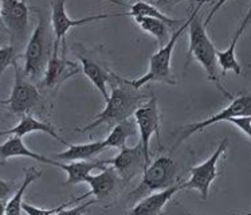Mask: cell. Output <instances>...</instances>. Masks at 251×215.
Listing matches in <instances>:
<instances>
[{
    "label": "cell",
    "mask_w": 251,
    "mask_h": 215,
    "mask_svg": "<svg viewBox=\"0 0 251 215\" xmlns=\"http://www.w3.org/2000/svg\"><path fill=\"white\" fill-rule=\"evenodd\" d=\"M18 56L15 54V47L14 46H5L0 47V78L1 74L8 69L10 65H14Z\"/></svg>",
    "instance_id": "obj_27"
},
{
    "label": "cell",
    "mask_w": 251,
    "mask_h": 215,
    "mask_svg": "<svg viewBox=\"0 0 251 215\" xmlns=\"http://www.w3.org/2000/svg\"><path fill=\"white\" fill-rule=\"evenodd\" d=\"M251 112V97L250 96H241V97L234 98L230 103L228 107H226L223 110L219 113H216L211 117L201 120L199 123L191 124L188 127H184L181 129V134H180L179 140L176 145H179L180 143H183L185 138H188L192 134H198L200 131H203L207 127H210L212 124L221 123V121H228L232 117H243V116H250Z\"/></svg>",
    "instance_id": "obj_10"
},
{
    "label": "cell",
    "mask_w": 251,
    "mask_h": 215,
    "mask_svg": "<svg viewBox=\"0 0 251 215\" xmlns=\"http://www.w3.org/2000/svg\"><path fill=\"white\" fill-rule=\"evenodd\" d=\"M121 180L118 178L117 172L110 167H105V168L101 169V174L98 175H89L86 179H85V183L90 186V191L87 194L79 196L81 200L86 199L87 196H96V199L101 200L105 199L106 196L112 195L116 188H117L118 183Z\"/></svg>",
    "instance_id": "obj_14"
},
{
    "label": "cell",
    "mask_w": 251,
    "mask_h": 215,
    "mask_svg": "<svg viewBox=\"0 0 251 215\" xmlns=\"http://www.w3.org/2000/svg\"><path fill=\"white\" fill-rule=\"evenodd\" d=\"M42 175L41 171H38L34 167L25 169V180L22 186L18 188L15 195L11 198L7 205H5V211L4 215H21L22 214V205H23V195L26 194L27 188L30 187L32 182H35L39 176Z\"/></svg>",
    "instance_id": "obj_24"
},
{
    "label": "cell",
    "mask_w": 251,
    "mask_h": 215,
    "mask_svg": "<svg viewBox=\"0 0 251 215\" xmlns=\"http://www.w3.org/2000/svg\"><path fill=\"white\" fill-rule=\"evenodd\" d=\"M225 3H218L215 5V8L211 11L208 19L203 23L201 18L199 16L200 8L204 5V3L201 1L198 4L196 8L191 12L190 15V23H188V34H190V47H188V52H187V61H185V67L187 63L191 61V58L194 56L196 61L199 62L200 65L203 66V69L207 73V77L211 82L215 83V86L221 90L225 96L231 98L230 93L226 90L225 87L222 86L221 82V76H219V66H218V62H216V53L218 50L214 46V43L211 42L210 36L207 34V27L210 25L211 18L214 16L218 8H221V5Z\"/></svg>",
    "instance_id": "obj_1"
},
{
    "label": "cell",
    "mask_w": 251,
    "mask_h": 215,
    "mask_svg": "<svg viewBox=\"0 0 251 215\" xmlns=\"http://www.w3.org/2000/svg\"><path fill=\"white\" fill-rule=\"evenodd\" d=\"M46 27L45 18H39V23L32 31L26 50H25V69L23 74L28 76L31 80H38L43 77L46 70L47 63L51 56V45L50 36Z\"/></svg>",
    "instance_id": "obj_5"
},
{
    "label": "cell",
    "mask_w": 251,
    "mask_h": 215,
    "mask_svg": "<svg viewBox=\"0 0 251 215\" xmlns=\"http://www.w3.org/2000/svg\"><path fill=\"white\" fill-rule=\"evenodd\" d=\"M143 93L137 89L129 86L126 80L117 77V83H114L112 89V94L106 100V107L103 108L101 113H98L92 123L86 125L85 128L78 129V132H90L93 129L100 127L101 124L116 125L124 120H128L133 116L137 108L144 104Z\"/></svg>",
    "instance_id": "obj_2"
},
{
    "label": "cell",
    "mask_w": 251,
    "mask_h": 215,
    "mask_svg": "<svg viewBox=\"0 0 251 215\" xmlns=\"http://www.w3.org/2000/svg\"><path fill=\"white\" fill-rule=\"evenodd\" d=\"M32 132H43V134H50L51 137L58 140L59 143L65 144V145H69L67 141H65L59 134H56L55 128L52 127L51 124L43 123V121L38 120V118H35L34 116H31V114H25V116H22L21 121H19L18 125H15L14 128L8 129V131L1 132L0 136H7V134H11V136L23 137V136L32 134Z\"/></svg>",
    "instance_id": "obj_18"
},
{
    "label": "cell",
    "mask_w": 251,
    "mask_h": 215,
    "mask_svg": "<svg viewBox=\"0 0 251 215\" xmlns=\"http://www.w3.org/2000/svg\"><path fill=\"white\" fill-rule=\"evenodd\" d=\"M0 31H5L4 25H3V21H1V14H0Z\"/></svg>",
    "instance_id": "obj_32"
},
{
    "label": "cell",
    "mask_w": 251,
    "mask_h": 215,
    "mask_svg": "<svg viewBox=\"0 0 251 215\" xmlns=\"http://www.w3.org/2000/svg\"><path fill=\"white\" fill-rule=\"evenodd\" d=\"M15 67V82L7 100H0V104L8 105L10 110L15 114H28L39 103V92L30 81L25 78V74L19 69L18 59L14 63Z\"/></svg>",
    "instance_id": "obj_6"
},
{
    "label": "cell",
    "mask_w": 251,
    "mask_h": 215,
    "mask_svg": "<svg viewBox=\"0 0 251 215\" xmlns=\"http://www.w3.org/2000/svg\"><path fill=\"white\" fill-rule=\"evenodd\" d=\"M5 200H0V215H4V211H5Z\"/></svg>",
    "instance_id": "obj_31"
},
{
    "label": "cell",
    "mask_w": 251,
    "mask_h": 215,
    "mask_svg": "<svg viewBox=\"0 0 251 215\" xmlns=\"http://www.w3.org/2000/svg\"><path fill=\"white\" fill-rule=\"evenodd\" d=\"M30 158L36 161H41V163H47L51 164L54 167H58V161H54L51 159H47L42 155H38L35 152H32L30 149L27 148L22 137L18 136H11L7 141L3 144H0V163H4L11 158Z\"/></svg>",
    "instance_id": "obj_19"
},
{
    "label": "cell",
    "mask_w": 251,
    "mask_h": 215,
    "mask_svg": "<svg viewBox=\"0 0 251 215\" xmlns=\"http://www.w3.org/2000/svg\"><path fill=\"white\" fill-rule=\"evenodd\" d=\"M94 203H96L94 199L87 200V202H85L82 205H78L75 207H73V209H63V210H61L59 213H56L54 215H83L87 211V209L92 205H94Z\"/></svg>",
    "instance_id": "obj_29"
},
{
    "label": "cell",
    "mask_w": 251,
    "mask_h": 215,
    "mask_svg": "<svg viewBox=\"0 0 251 215\" xmlns=\"http://www.w3.org/2000/svg\"><path fill=\"white\" fill-rule=\"evenodd\" d=\"M105 160H92V161H70V163H59L58 168L63 169L67 174L66 186H75L85 183V179L94 169L105 168Z\"/></svg>",
    "instance_id": "obj_20"
},
{
    "label": "cell",
    "mask_w": 251,
    "mask_h": 215,
    "mask_svg": "<svg viewBox=\"0 0 251 215\" xmlns=\"http://www.w3.org/2000/svg\"><path fill=\"white\" fill-rule=\"evenodd\" d=\"M77 56L79 62H81V69L85 73V76L94 83V86L97 87L100 93L102 94L103 100L106 101L109 97L106 86H108V83H112L113 81H116L117 76L106 70L96 59H93L92 56L85 55L83 53H78Z\"/></svg>",
    "instance_id": "obj_15"
},
{
    "label": "cell",
    "mask_w": 251,
    "mask_h": 215,
    "mask_svg": "<svg viewBox=\"0 0 251 215\" xmlns=\"http://www.w3.org/2000/svg\"><path fill=\"white\" fill-rule=\"evenodd\" d=\"M14 189V183L12 182H5L0 179V200H4L8 198Z\"/></svg>",
    "instance_id": "obj_30"
},
{
    "label": "cell",
    "mask_w": 251,
    "mask_h": 215,
    "mask_svg": "<svg viewBox=\"0 0 251 215\" xmlns=\"http://www.w3.org/2000/svg\"><path fill=\"white\" fill-rule=\"evenodd\" d=\"M228 123L234 124L236 128L241 129L242 132L246 134L247 138H250V136H251V131H250L251 118H250V116H243V117H232L228 120Z\"/></svg>",
    "instance_id": "obj_28"
},
{
    "label": "cell",
    "mask_w": 251,
    "mask_h": 215,
    "mask_svg": "<svg viewBox=\"0 0 251 215\" xmlns=\"http://www.w3.org/2000/svg\"><path fill=\"white\" fill-rule=\"evenodd\" d=\"M250 18H251V8L247 11L245 19L241 21V23H239V26H238V28H236L235 34H234V36H232V41H231L230 46L227 47V50L216 53V62H218V66L222 69V74H226L227 72H234L236 76H241L242 74L241 65H239V62L236 61V56H235L236 45H238V42H239V39H241L242 34H243L245 30H246L247 25H249V22H250Z\"/></svg>",
    "instance_id": "obj_17"
},
{
    "label": "cell",
    "mask_w": 251,
    "mask_h": 215,
    "mask_svg": "<svg viewBox=\"0 0 251 215\" xmlns=\"http://www.w3.org/2000/svg\"><path fill=\"white\" fill-rule=\"evenodd\" d=\"M143 180L136 188L129 194V202L143 199L144 196L159 192L175 186L176 180V164L168 156H161L149 164L143 172Z\"/></svg>",
    "instance_id": "obj_4"
},
{
    "label": "cell",
    "mask_w": 251,
    "mask_h": 215,
    "mask_svg": "<svg viewBox=\"0 0 251 215\" xmlns=\"http://www.w3.org/2000/svg\"><path fill=\"white\" fill-rule=\"evenodd\" d=\"M180 189H181V185H175L163 191L144 196L126 215H161L165 205Z\"/></svg>",
    "instance_id": "obj_16"
},
{
    "label": "cell",
    "mask_w": 251,
    "mask_h": 215,
    "mask_svg": "<svg viewBox=\"0 0 251 215\" xmlns=\"http://www.w3.org/2000/svg\"><path fill=\"white\" fill-rule=\"evenodd\" d=\"M105 165H110L116 172L118 178L124 183H129L133 180L136 176L143 174L147 169L145 164V158H144L143 145L141 143H137L132 148L125 147L120 151V154L113 158V159L105 160Z\"/></svg>",
    "instance_id": "obj_9"
},
{
    "label": "cell",
    "mask_w": 251,
    "mask_h": 215,
    "mask_svg": "<svg viewBox=\"0 0 251 215\" xmlns=\"http://www.w3.org/2000/svg\"><path fill=\"white\" fill-rule=\"evenodd\" d=\"M228 141L227 138H223L219 144V147L216 149L214 154L211 155V158L205 160L204 163L196 165L194 168H191V178L190 180L181 185V189H198L201 198L207 199L208 198V192H210V187L212 185V182L216 179L218 176V161L221 159V156L223 155L226 149H227Z\"/></svg>",
    "instance_id": "obj_8"
},
{
    "label": "cell",
    "mask_w": 251,
    "mask_h": 215,
    "mask_svg": "<svg viewBox=\"0 0 251 215\" xmlns=\"http://www.w3.org/2000/svg\"><path fill=\"white\" fill-rule=\"evenodd\" d=\"M59 54V45L54 43L52 45V53L50 56V61L47 63L46 70L43 74L42 80V86H47L50 89L58 87L61 83L72 78L81 72V65H77L74 62L69 61L65 54Z\"/></svg>",
    "instance_id": "obj_12"
},
{
    "label": "cell",
    "mask_w": 251,
    "mask_h": 215,
    "mask_svg": "<svg viewBox=\"0 0 251 215\" xmlns=\"http://www.w3.org/2000/svg\"><path fill=\"white\" fill-rule=\"evenodd\" d=\"M137 134H139V131H137L134 120L128 118V120H124L121 123L116 124L110 134L103 140V143L106 145V148L123 149L126 147L128 138L136 137Z\"/></svg>",
    "instance_id": "obj_23"
},
{
    "label": "cell",
    "mask_w": 251,
    "mask_h": 215,
    "mask_svg": "<svg viewBox=\"0 0 251 215\" xmlns=\"http://www.w3.org/2000/svg\"><path fill=\"white\" fill-rule=\"evenodd\" d=\"M106 148V145L102 141H93V143L87 144H79V145H67L66 151H63L61 154H58L55 156L58 160L62 161H86L94 158L96 155L101 154L103 149Z\"/></svg>",
    "instance_id": "obj_21"
},
{
    "label": "cell",
    "mask_w": 251,
    "mask_h": 215,
    "mask_svg": "<svg viewBox=\"0 0 251 215\" xmlns=\"http://www.w3.org/2000/svg\"><path fill=\"white\" fill-rule=\"evenodd\" d=\"M79 202H82L81 198H75V199H72L70 202H66V203H63L59 207H56V209H49V210H45V209H39V207H35V206H31L28 203H25L23 202V205H22V211H25L27 215H54L56 213H59L63 209H66L69 205H74V203H79Z\"/></svg>",
    "instance_id": "obj_26"
},
{
    "label": "cell",
    "mask_w": 251,
    "mask_h": 215,
    "mask_svg": "<svg viewBox=\"0 0 251 215\" xmlns=\"http://www.w3.org/2000/svg\"><path fill=\"white\" fill-rule=\"evenodd\" d=\"M134 123L137 127L140 136V143L143 145L144 158L145 164L148 167L151 164V154H149V141L151 137L156 134L159 138V128H160V113L157 108V98L152 96L147 103L140 105L137 110L133 113Z\"/></svg>",
    "instance_id": "obj_7"
},
{
    "label": "cell",
    "mask_w": 251,
    "mask_h": 215,
    "mask_svg": "<svg viewBox=\"0 0 251 215\" xmlns=\"http://www.w3.org/2000/svg\"><path fill=\"white\" fill-rule=\"evenodd\" d=\"M51 26L55 34V41L54 43H61V41L65 42V35L73 27L83 26L92 22L102 21L110 18L109 14H101V15H92L82 18V19H70L66 12V3L65 1H51Z\"/></svg>",
    "instance_id": "obj_13"
},
{
    "label": "cell",
    "mask_w": 251,
    "mask_h": 215,
    "mask_svg": "<svg viewBox=\"0 0 251 215\" xmlns=\"http://www.w3.org/2000/svg\"><path fill=\"white\" fill-rule=\"evenodd\" d=\"M0 14L5 31L11 35V42H22L28 27V5L25 1L4 0L0 1Z\"/></svg>",
    "instance_id": "obj_11"
},
{
    "label": "cell",
    "mask_w": 251,
    "mask_h": 215,
    "mask_svg": "<svg viewBox=\"0 0 251 215\" xmlns=\"http://www.w3.org/2000/svg\"><path fill=\"white\" fill-rule=\"evenodd\" d=\"M116 4L120 5H125V7H128L129 12L126 14H124V15H129L134 18V16H144V18H153V19H157V21L163 22L165 23L167 26L172 30V28H176L177 26H181L184 21H177V19H172V18H169L168 15H165L163 14L159 8H156L154 5L149 4V3H145V1H137V3H133V4H121V3H118V1H114Z\"/></svg>",
    "instance_id": "obj_22"
},
{
    "label": "cell",
    "mask_w": 251,
    "mask_h": 215,
    "mask_svg": "<svg viewBox=\"0 0 251 215\" xmlns=\"http://www.w3.org/2000/svg\"><path fill=\"white\" fill-rule=\"evenodd\" d=\"M188 23H190V16L177 30L172 32V35L169 38V41L167 42V45L159 49V52L151 56L148 73L143 77H140L139 80H134V81H128L126 80L129 86L139 90L140 87L144 86L148 82H165V83H169V85L176 83L174 76H172V72H171V58H172V53H174V49L177 41H179V38L188 28Z\"/></svg>",
    "instance_id": "obj_3"
},
{
    "label": "cell",
    "mask_w": 251,
    "mask_h": 215,
    "mask_svg": "<svg viewBox=\"0 0 251 215\" xmlns=\"http://www.w3.org/2000/svg\"><path fill=\"white\" fill-rule=\"evenodd\" d=\"M134 22L140 26V28L145 32H148L151 35L156 38V41L159 43V47L161 49L163 46L167 45V42L171 38V28H169L165 23L153 19V18H144V16H134Z\"/></svg>",
    "instance_id": "obj_25"
}]
</instances>
